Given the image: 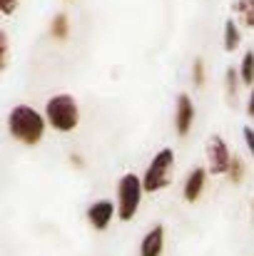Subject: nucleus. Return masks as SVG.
<instances>
[{
  "instance_id": "39448f33",
  "label": "nucleus",
  "mask_w": 254,
  "mask_h": 256,
  "mask_svg": "<svg viewBox=\"0 0 254 256\" xmlns=\"http://www.w3.org/2000/svg\"><path fill=\"white\" fill-rule=\"evenodd\" d=\"M232 160H234V154L229 152V144H227V140L222 137V134H212L209 140H207V170L212 172V174H222V176H227V172L232 167Z\"/></svg>"
},
{
  "instance_id": "6ab92c4d",
  "label": "nucleus",
  "mask_w": 254,
  "mask_h": 256,
  "mask_svg": "<svg viewBox=\"0 0 254 256\" xmlns=\"http://www.w3.org/2000/svg\"><path fill=\"white\" fill-rule=\"evenodd\" d=\"M242 134H244L247 150H249V154H252V160H254V130L252 127H244V130H242Z\"/></svg>"
},
{
  "instance_id": "423d86ee",
  "label": "nucleus",
  "mask_w": 254,
  "mask_h": 256,
  "mask_svg": "<svg viewBox=\"0 0 254 256\" xmlns=\"http://www.w3.org/2000/svg\"><path fill=\"white\" fill-rule=\"evenodd\" d=\"M194 124V102L187 92L177 94V104H174V132L177 137H187L192 132Z\"/></svg>"
},
{
  "instance_id": "aec40b11",
  "label": "nucleus",
  "mask_w": 254,
  "mask_h": 256,
  "mask_svg": "<svg viewBox=\"0 0 254 256\" xmlns=\"http://www.w3.org/2000/svg\"><path fill=\"white\" fill-rule=\"evenodd\" d=\"M247 114L254 120V87H252V92H249V102H247Z\"/></svg>"
},
{
  "instance_id": "0eeeda50",
  "label": "nucleus",
  "mask_w": 254,
  "mask_h": 256,
  "mask_svg": "<svg viewBox=\"0 0 254 256\" xmlns=\"http://www.w3.org/2000/svg\"><path fill=\"white\" fill-rule=\"evenodd\" d=\"M115 214H117V202H110V199H97L87 206V222L97 232H105L112 224Z\"/></svg>"
},
{
  "instance_id": "2eb2a0df",
  "label": "nucleus",
  "mask_w": 254,
  "mask_h": 256,
  "mask_svg": "<svg viewBox=\"0 0 254 256\" xmlns=\"http://www.w3.org/2000/svg\"><path fill=\"white\" fill-rule=\"evenodd\" d=\"M227 179H229L232 184H239V182L244 179V162H242V157H239V154H234L232 167H229V172H227Z\"/></svg>"
},
{
  "instance_id": "a211bd4d",
  "label": "nucleus",
  "mask_w": 254,
  "mask_h": 256,
  "mask_svg": "<svg viewBox=\"0 0 254 256\" xmlns=\"http://www.w3.org/2000/svg\"><path fill=\"white\" fill-rule=\"evenodd\" d=\"M18 5H20V0H0V12H3L5 18H10V15L18 10Z\"/></svg>"
},
{
  "instance_id": "412c9836",
  "label": "nucleus",
  "mask_w": 254,
  "mask_h": 256,
  "mask_svg": "<svg viewBox=\"0 0 254 256\" xmlns=\"http://www.w3.org/2000/svg\"><path fill=\"white\" fill-rule=\"evenodd\" d=\"M70 162H73V167H83V157H78V154H70Z\"/></svg>"
},
{
  "instance_id": "f03ea898",
  "label": "nucleus",
  "mask_w": 254,
  "mask_h": 256,
  "mask_svg": "<svg viewBox=\"0 0 254 256\" xmlns=\"http://www.w3.org/2000/svg\"><path fill=\"white\" fill-rule=\"evenodd\" d=\"M45 120L48 127L55 132H73L80 124V104L70 92H58L45 102Z\"/></svg>"
},
{
  "instance_id": "1a4fd4ad",
  "label": "nucleus",
  "mask_w": 254,
  "mask_h": 256,
  "mask_svg": "<svg viewBox=\"0 0 254 256\" xmlns=\"http://www.w3.org/2000/svg\"><path fill=\"white\" fill-rule=\"evenodd\" d=\"M165 252V226L155 224L140 242V256H162Z\"/></svg>"
},
{
  "instance_id": "6e6552de",
  "label": "nucleus",
  "mask_w": 254,
  "mask_h": 256,
  "mask_svg": "<svg viewBox=\"0 0 254 256\" xmlns=\"http://www.w3.org/2000/svg\"><path fill=\"white\" fill-rule=\"evenodd\" d=\"M207 172L209 170H204V167H194L187 174V182H184V189H182L184 202H189V204L199 202V196L204 194V186H207Z\"/></svg>"
},
{
  "instance_id": "dca6fc26",
  "label": "nucleus",
  "mask_w": 254,
  "mask_h": 256,
  "mask_svg": "<svg viewBox=\"0 0 254 256\" xmlns=\"http://www.w3.org/2000/svg\"><path fill=\"white\" fill-rule=\"evenodd\" d=\"M207 82V72H204V60L202 58H197L194 62H192V85L194 87H202Z\"/></svg>"
},
{
  "instance_id": "f3484780",
  "label": "nucleus",
  "mask_w": 254,
  "mask_h": 256,
  "mask_svg": "<svg viewBox=\"0 0 254 256\" xmlns=\"http://www.w3.org/2000/svg\"><path fill=\"white\" fill-rule=\"evenodd\" d=\"M8 60H10V42H8V32L3 30L0 32V68L3 70L8 68Z\"/></svg>"
},
{
  "instance_id": "20e7f679",
  "label": "nucleus",
  "mask_w": 254,
  "mask_h": 256,
  "mask_svg": "<svg viewBox=\"0 0 254 256\" xmlns=\"http://www.w3.org/2000/svg\"><path fill=\"white\" fill-rule=\"evenodd\" d=\"M172 170H174V152L165 147L150 160V164L145 170V176H142L145 194H155L160 189H167L169 179H172Z\"/></svg>"
},
{
  "instance_id": "f8f14e48",
  "label": "nucleus",
  "mask_w": 254,
  "mask_h": 256,
  "mask_svg": "<svg viewBox=\"0 0 254 256\" xmlns=\"http://www.w3.org/2000/svg\"><path fill=\"white\" fill-rule=\"evenodd\" d=\"M232 8H234V12L239 15L242 25H247V28L254 30V0H234Z\"/></svg>"
},
{
  "instance_id": "4468645a",
  "label": "nucleus",
  "mask_w": 254,
  "mask_h": 256,
  "mask_svg": "<svg viewBox=\"0 0 254 256\" xmlns=\"http://www.w3.org/2000/svg\"><path fill=\"white\" fill-rule=\"evenodd\" d=\"M239 82H242V78H239V68H229L227 75H224V90H227V100H229V102L237 100Z\"/></svg>"
},
{
  "instance_id": "7ed1b4c3",
  "label": "nucleus",
  "mask_w": 254,
  "mask_h": 256,
  "mask_svg": "<svg viewBox=\"0 0 254 256\" xmlns=\"http://www.w3.org/2000/svg\"><path fill=\"white\" fill-rule=\"evenodd\" d=\"M145 196V184L135 172H127L117 182V216L120 222H132L140 212Z\"/></svg>"
},
{
  "instance_id": "4be33fe9",
  "label": "nucleus",
  "mask_w": 254,
  "mask_h": 256,
  "mask_svg": "<svg viewBox=\"0 0 254 256\" xmlns=\"http://www.w3.org/2000/svg\"><path fill=\"white\" fill-rule=\"evenodd\" d=\"M252 216H254V199H252Z\"/></svg>"
},
{
  "instance_id": "9d476101",
  "label": "nucleus",
  "mask_w": 254,
  "mask_h": 256,
  "mask_svg": "<svg viewBox=\"0 0 254 256\" xmlns=\"http://www.w3.org/2000/svg\"><path fill=\"white\" fill-rule=\"evenodd\" d=\"M239 42H242V32H239V25H237V20H227L224 22V50L227 52H234L237 48H239Z\"/></svg>"
},
{
  "instance_id": "9b49d317",
  "label": "nucleus",
  "mask_w": 254,
  "mask_h": 256,
  "mask_svg": "<svg viewBox=\"0 0 254 256\" xmlns=\"http://www.w3.org/2000/svg\"><path fill=\"white\" fill-rule=\"evenodd\" d=\"M50 35H53L55 40H68V35H70V20H68L65 12H58V15L53 18V22H50Z\"/></svg>"
},
{
  "instance_id": "ddd939ff",
  "label": "nucleus",
  "mask_w": 254,
  "mask_h": 256,
  "mask_svg": "<svg viewBox=\"0 0 254 256\" xmlns=\"http://www.w3.org/2000/svg\"><path fill=\"white\" fill-rule=\"evenodd\" d=\"M239 78H242V85H252L254 87V50H247L242 55V62H239Z\"/></svg>"
},
{
  "instance_id": "f257e3e1",
  "label": "nucleus",
  "mask_w": 254,
  "mask_h": 256,
  "mask_svg": "<svg viewBox=\"0 0 254 256\" xmlns=\"http://www.w3.org/2000/svg\"><path fill=\"white\" fill-rule=\"evenodd\" d=\"M48 130V120L45 114H40L35 107L30 104H15L8 114V132L15 142L25 144V147H35L43 142Z\"/></svg>"
}]
</instances>
